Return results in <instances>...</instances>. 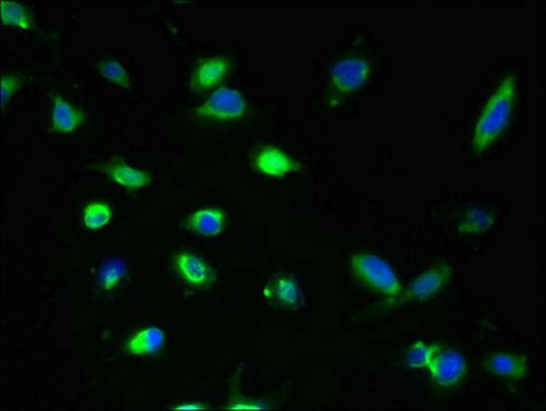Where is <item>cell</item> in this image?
<instances>
[{
    "mask_svg": "<svg viewBox=\"0 0 546 411\" xmlns=\"http://www.w3.org/2000/svg\"><path fill=\"white\" fill-rule=\"evenodd\" d=\"M99 73L105 77L107 81L113 82L118 87H129L131 86V76H129L128 70L122 65L119 61L116 60H105L97 66Z\"/></svg>",
    "mask_w": 546,
    "mask_h": 411,
    "instance_id": "44dd1931",
    "label": "cell"
},
{
    "mask_svg": "<svg viewBox=\"0 0 546 411\" xmlns=\"http://www.w3.org/2000/svg\"><path fill=\"white\" fill-rule=\"evenodd\" d=\"M20 86V77L17 74L5 73L2 76V103H4V107H6L10 98L18 91Z\"/></svg>",
    "mask_w": 546,
    "mask_h": 411,
    "instance_id": "7402d4cb",
    "label": "cell"
},
{
    "mask_svg": "<svg viewBox=\"0 0 546 411\" xmlns=\"http://www.w3.org/2000/svg\"><path fill=\"white\" fill-rule=\"evenodd\" d=\"M171 270L182 284L196 290L208 288L216 281V272L211 265L192 251H177L171 259Z\"/></svg>",
    "mask_w": 546,
    "mask_h": 411,
    "instance_id": "277c9868",
    "label": "cell"
},
{
    "mask_svg": "<svg viewBox=\"0 0 546 411\" xmlns=\"http://www.w3.org/2000/svg\"><path fill=\"white\" fill-rule=\"evenodd\" d=\"M439 351V346L436 344L416 341L408 350L405 362H407L408 368L413 369V370H428Z\"/></svg>",
    "mask_w": 546,
    "mask_h": 411,
    "instance_id": "ffe728a7",
    "label": "cell"
},
{
    "mask_svg": "<svg viewBox=\"0 0 546 411\" xmlns=\"http://www.w3.org/2000/svg\"><path fill=\"white\" fill-rule=\"evenodd\" d=\"M245 111L244 95L233 87H222L211 92L196 107L195 114L204 121H235L241 118Z\"/></svg>",
    "mask_w": 546,
    "mask_h": 411,
    "instance_id": "3957f363",
    "label": "cell"
},
{
    "mask_svg": "<svg viewBox=\"0 0 546 411\" xmlns=\"http://www.w3.org/2000/svg\"><path fill=\"white\" fill-rule=\"evenodd\" d=\"M252 166L262 176L272 179H282L298 169L295 159L274 145H264L256 151L252 156Z\"/></svg>",
    "mask_w": 546,
    "mask_h": 411,
    "instance_id": "52a82bcc",
    "label": "cell"
},
{
    "mask_svg": "<svg viewBox=\"0 0 546 411\" xmlns=\"http://www.w3.org/2000/svg\"><path fill=\"white\" fill-rule=\"evenodd\" d=\"M171 410L173 411H204L207 410V406L198 400H187V402H179L171 406Z\"/></svg>",
    "mask_w": 546,
    "mask_h": 411,
    "instance_id": "cb8c5ba5",
    "label": "cell"
},
{
    "mask_svg": "<svg viewBox=\"0 0 546 411\" xmlns=\"http://www.w3.org/2000/svg\"><path fill=\"white\" fill-rule=\"evenodd\" d=\"M0 12H2L4 25L23 32L33 29V15L23 4L13 2V0H2L0 2Z\"/></svg>",
    "mask_w": 546,
    "mask_h": 411,
    "instance_id": "ac0fdd59",
    "label": "cell"
},
{
    "mask_svg": "<svg viewBox=\"0 0 546 411\" xmlns=\"http://www.w3.org/2000/svg\"><path fill=\"white\" fill-rule=\"evenodd\" d=\"M128 264L119 257H110L106 259L97 269L95 278L100 293L107 294L116 290L128 276Z\"/></svg>",
    "mask_w": 546,
    "mask_h": 411,
    "instance_id": "9a60e30c",
    "label": "cell"
},
{
    "mask_svg": "<svg viewBox=\"0 0 546 411\" xmlns=\"http://www.w3.org/2000/svg\"><path fill=\"white\" fill-rule=\"evenodd\" d=\"M166 331L161 325L142 326L124 341V351L134 358H148L158 355L166 346Z\"/></svg>",
    "mask_w": 546,
    "mask_h": 411,
    "instance_id": "8992f818",
    "label": "cell"
},
{
    "mask_svg": "<svg viewBox=\"0 0 546 411\" xmlns=\"http://www.w3.org/2000/svg\"><path fill=\"white\" fill-rule=\"evenodd\" d=\"M495 224V217L484 208H468L458 220V232L466 235H481Z\"/></svg>",
    "mask_w": 546,
    "mask_h": 411,
    "instance_id": "2e32d148",
    "label": "cell"
},
{
    "mask_svg": "<svg viewBox=\"0 0 546 411\" xmlns=\"http://www.w3.org/2000/svg\"><path fill=\"white\" fill-rule=\"evenodd\" d=\"M182 228L204 238H217L227 228V214L217 206H204L188 214L182 221Z\"/></svg>",
    "mask_w": 546,
    "mask_h": 411,
    "instance_id": "ba28073f",
    "label": "cell"
},
{
    "mask_svg": "<svg viewBox=\"0 0 546 411\" xmlns=\"http://www.w3.org/2000/svg\"><path fill=\"white\" fill-rule=\"evenodd\" d=\"M431 378L439 386H456L466 375V360L453 350H440L429 366Z\"/></svg>",
    "mask_w": 546,
    "mask_h": 411,
    "instance_id": "9c48e42d",
    "label": "cell"
},
{
    "mask_svg": "<svg viewBox=\"0 0 546 411\" xmlns=\"http://www.w3.org/2000/svg\"><path fill=\"white\" fill-rule=\"evenodd\" d=\"M518 94V81L513 74L504 77L485 103L473 134V150L484 153L500 137L510 124Z\"/></svg>",
    "mask_w": 546,
    "mask_h": 411,
    "instance_id": "6da1fadb",
    "label": "cell"
},
{
    "mask_svg": "<svg viewBox=\"0 0 546 411\" xmlns=\"http://www.w3.org/2000/svg\"><path fill=\"white\" fill-rule=\"evenodd\" d=\"M352 272L371 290L385 295L386 298L397 299L402 296V284L396 273L388 262L371 254H356L349 261Z\"/></svg>",
    "mask_w": 546,
    "mask_h": 411,
    "instance_id": "7a4b0ae2",
    "label": "cell"
},
{
    "mask_svg": "<svg viewBox=\"0 0 546 411\" xmlns=\"http://www.w3.org/2000/svg\"><path fill=\"white\" fill-rule=\"evenodd\" d=\"M114 210L110 204L103 201H92L87 204L81 214L82 225L92 232L105 229L113 221Z\"/></svg>",
    "mask_w": 546,
    "mask_h": 411,
    "instance_id": "d6986e66",
    "label": "cell"
},
{
    "mask_svg": "<svg viewBox=\"0 0 546 411\" xmlns=\"http://www.w3.org/2000/svg\"><path fill=\"white\" fill-rule=\"evenodd\" d=\"M230 410H269V406L256 400L241 399L229 406Z\"/></svg>",
    "mask_w": 546,
    "mask_h": 411,
    "instance_id": "603a6c76",
    "label": "cell"
},
{
    "mask_svg": "<svg viewBox=\"0 0 546 411\" xmlns=\"http://www.w3.org/2000/svg\"><path fill=\"white\" fill-rule=\"evenodd\" d=\"M100 171L116 187L124 188V190H144L153 182V176L147 171L132 166L126 162H105V163L100 164Z\"/></svg>",
    "mask_w": 546,
    "mask_h": 411,
    "instance_id": "8fae6325",
    "label": "cell"
},
{
    "mask_svg": "<svg viewBox=\"0 0 546 411\" xmlns=\"http://www.w3.org/2000/svg\"><path fill=\"white\" fill-rule=\"evenodd\" d=\"M487 366H489V370L500 378L522 380L527 375L526 360L518 355L507 354V352L490 358Z\"/></svg>",
    "mask_w": 546,
    "mask_h": 411,
    "instance_id": "e0dca14e",
    "label": "cell"
},
{
    "mask_svg": "<svg viewBox=\"0 0 546 411\" xmlns=\"http://www.w3.org/2000/svg\"><path fill=\"white\" fill-rule=\"evenodd\" d=\"M232 62L225 57L204 58L190 76V89L198 92L208 91L227 79Z\"/></svg>",
    "mask_w": 546,
    "mask_h": 411,
    "instance_id": "7c38bea8",
    "label": "cell"
},
{
    "mask_svg": "<svg viewBox=\"0 0 546 411\" xmlns=\"http://www.w3.org/2000/svg\"><path fill=\"white\" fill-rule=\"evenodd\" d=\"M370 74L371 65L365 58H344L330 69L331 86L338 94H351L366 86Z\"/></svg>",
    "mask_w": 546,
    "mask_h": 411,
    "instance_id": "5b68a950",
    "label": "cell"
},
{
    "mask_svg": "<svg viewBox=\"0 0 546 411\" xmlns=\"http://www.w3.org/2000/svg\"><path fill=\"white\" fill-rule=\"evenodd\" d=\"M450 277V269L444 265L431 267L413 278L405 291V298L410 301H425L436 295Z\"/></svg>",
    "mask_w": 546,
    "mask_h": 411,
    "instance_id": "4fadbf2b",
    "label": "cell"
},
{
    "mask_svg": "<svg viewBox=\"0 0 546 411\" xmlns=\"http://www.w3.org/2000/svg\"><path fill=\"white\" fill-rule=\"evenodd\" d=\"M81 111L63 97L52 98L51 111H50V121H51L52 129L58 134H73L81 126Z\"/></svg>",
    "mask_w": 546,
    "mask_h": 411,
    "instance_id": "5bb4252c",
    "label": "cell"
},
{
    "mask_svg": "<svg viewBox=\"0 0 546 411\" xmlns=\"http://www.w3.org/2000/svg\"><path fill=\"white\" fill-rule=\"evenodd\" d=\"M264 298L270 304L281 309L295 310L303 304V290L296 278L291 276H278L270 281L262 293Z\"/></svg>",
    "mask_w": 546,
    "mask_h": 411,
    "instance_id": "30bf717a",
    "label": "cell"
}]
</instances>
